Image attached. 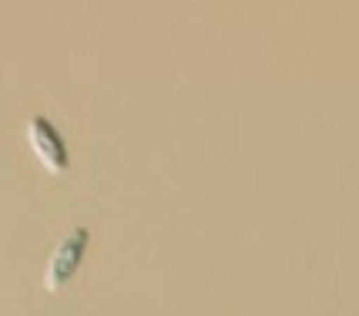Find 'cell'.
Returning a JSON list of instances; mask_svg holds the SVG:
<instances>
[{
	"instance_id": "cell-1",
	"label": "cell",
	"mask_w": 359,
	"mask_h": 316,
	"mask_svg": "<svg viewBox=\"0 0 359 316\" xmlns=\"http://www.w3.org/2000/svg\"><path fill=\"white\" fill-rule=\"evenodd\" d=\"M88 246H91V229H88V225H74V229H67V232L57 239V246L50 249L47 266H44L47 293H61L64 286L78 276L81 263H84V256H88Z\"/></svg>"
},
{
	"instance_id": "cell-2",
	"label": "cell",
	"mask_w": 359,
	"mask_h": 316,
	"mask_svg": "<svg viewBox=\"0 0 359 316\" xmlns=\"http://www.w3.org/2000/svg\"><path fill=\"white\" fill-rule=\"evenodd\" d=\"M27 145H31L37 165L44 169L47 175H67L71 169V152H67V142L57 131V125L44 118V114H31L27 118Z\"/></svg>"
}]
</instances>
